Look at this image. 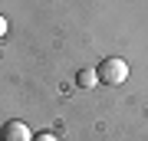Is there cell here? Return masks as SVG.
I'll return each mask as SVG.
<instances>
[{"label": "cell", "instance_id": "obj_4", "mask_svg": "<svg viewBox=\"0 0 148 141\" xmlns=\"http://www.w3.org/2000/svg\"><path fill=\"white\" fill-rule=\"evenodd\" d=\"M33 141H59L53 131H40V135H33Z\"/></svg>", "mask_w": 148, "mask_h": 141}, {"label": "cell", "instance_id": "obj_5", "mask_svg": "<svg viewBox=\"0 0 148 141\" xmlns=\"http://www.w3.org/2000/svg\"><path fill=\"white\" fill-rule=\"evenodd\" d=\"M0 36H7V16L0 13Z\"/></svg>", "mask_w": 148, "mask_h": 141}, {"label": "cell", "instance_id": "obj_3", "mask_svg": "<svg viewBox=\"0 0 148 141\" xmlns=\"http://www.w3.org/2000/svg\"><path fill=\"white\" fill-rule=\"evenodd\" d=\"M95 82H99L95 69H79V72H76V85H79V89H95Z\"/></svg>", "mask_w": 148, "mask_h": 141}, {"label": "cell", "instance_id": "obj_1", "mask_svg": "<svg viewBox=\"0 0 148 141\" xmlns=\"http://www.w3.org/2000/svg\"><path fill=\"white\" fill-rule=\"evenodd\" d=\"M95 76H99L102 85H122V82L128 79V63H125L122 56H109V59H102V63H99Z\"/></svg>", "mask_w": 148, "mask_h": 141}, {"label": "cell", "instance_id": "obj_2", "mask_svg": "<svg viewBox=\"0 0 148 141\" xmlns=\"http://www.w3.org/2000/svg\"><path fill=\"white\" fill-rule=\"evenodd\" d=\"M0 141H33V131H30L27 121L10 118V121H3V128H0Z\"/></svg>", "mask_w": 148, "mask_h": 141}]
</instances>
